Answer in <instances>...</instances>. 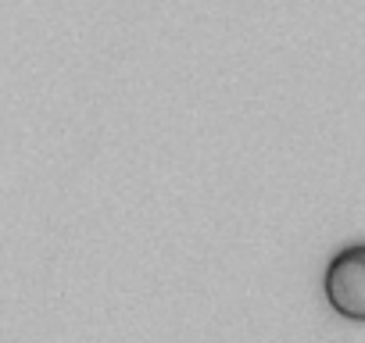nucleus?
<instances>
[{
    "mask_svg": "<svg viewBox=\"0 0 365 343\" xmlns=\"http://www.w3.org/2000/svg\"><path fill=\"white\" fill-rule=\"evenodd\" d=\"M322 293L340 318L365 322V243H351L329 258Z\"/></svg>",
    "mask_w": 365,
    "mask_h": 343,
    "instance_id": "nucleus-1",
    "label": "nucleus"
}]
</instances>
